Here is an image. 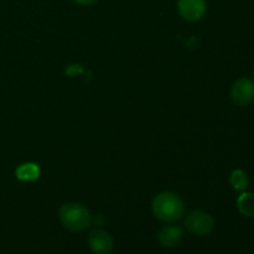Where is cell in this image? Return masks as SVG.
<instances>
[{"mask_svg": "<svg viewBox=\"0 0 254 254\" xmlns=\"http://www.w3.org/2000/svg\"><path fill=\"white\" fill-rule=\"evenodd\" d=\"M153 213L163 222H175L184 216V202L173 192H161L154 198Z\"/></svg>", "mask_w": 254, "mask_h": 254, "instance_id": "1", "label": "cell"}, {"mask_svg": "<svg viewBox=\"0 0 254 254\" xmlns=\"http://www.w3.org/2000/svg\"><path fill=\"white\" fill-rule=\"evenodd\" d=\"M60 220L67 230L72 232H82L92 223V215L86 206L81 203H64L60 208Z\"/></svg>", "mask_w": 254, "mask_h": 254, "instance_id": "2", "label": "cell"}, {"mask_svg": "<svg viewBox=\"0 0 254 254\" xmlns=\"http://www.w3.org/2000/svg\"><path fill=\"white\" fill-rule=\"evenodd\" d=\"M185 227L193 235L207 236L215 228V221L208 213L202 211H192L186 216Z\"/></svg>", "mask_w": 254, "mask_h": 254, "instance_id": "3", "label": "cell"}, {"mask_svg": "<svg viewBox=\"0 0 254 254\" xmlns=\"http://www.w3.org/2000/svg\"><path fill=\"white\" fill-rule=\"evenodd\" d=\"M232 101L237 106L245 107L254 101V82L253 79L242 77L233 83L231 89Z\"/></svg>", "mask_w": 254, "mask_h": 254, "instance_id": "4", "label": "cell"}, {"mask_svg": "<svg viewBox=\"0 0 254 254\" xmlns=\"http://www.w3.org/2000/svg\"><path fill=\"white\" fill-rule=\"evenodd\" d=\"M178 9L186 21H198L207 10L206 0H179Z\"/></svg>", "mask_w": 254, "mask_h": 254, "instance_id": "5", "label": "cell"}, {"mask_svg": "<svg viewBox=\"0 0 254 254\" xmlns=\"http://www.w3.org/2000/svg\"><path fill=\"white\" fill-rule=\"evenodd\" d=\"M88 246L94 254H111L114 243L107 232L102 230H93L88 236Z\"/></svg>", "mask_w": 254, "mask_h": 254, "instance_id": "6", "label": "cell"}, {"mask_svg": "<svg viewBox=\"0 0 254 254\" xmlns=\"http://www.w3.org/2000/svg\"><path fill=\"white\" fill-rule=\"evenodd\" d=\"M158 240L163 247L173 248L183 240V230L179 226H166L159 232Z\"/></svg>", "mask_w": 254, "mask_h": 254, "instance_id": "7", "label": "cell"}, {"mask_svg": "<svg viewBox=\"0 0 254 254\" xmlns=\"http://www.w3.org/2000/svg\"><path fill=\"white\" fill-rule=\"evenodd\" d=\"M39 165L34 163L22 164L16 169V178L21 181H35L40 178Z\"/></svg>", "mask_w": 254, "mask_h": 254, "instance_id": "8", "label": "cell"}, {"mask_svg": "<svg viewBox=\"0 0 254 254\" xmlns=\"http://www.w3.org/2000/svg\"><path fill=\"white\" fill-rule=\"evenodd\" d=\"M237 207L246 217H254V193L243 191L237 200Z\"/></svg>", "mask_w": 254, "mask_h": 254, "instance_id": "9", "label": "cell"}, {"mask_svg": "<svg viewBox=\"0 0 254 254\" xmlns=\"http://www.w3.org/2000/svg\"><path fill=\"white\" fill-rule=\"evenodd\" d=\"M230 181L232 188L235 189L236 191H241V192L247 190L248 186H250V179H248V175L243 170H240V169L232 171Z\"/></svg>", "mask_w": 254, "mask_h": 254, "instance_id": "10", "label": "cell"}, {"mask_svg": "<svg viewBox=\"0 0 254 254\" xmlns=\"http://www.w3.org/2000/svg\"><path fill=\"white\" fill-rule=\"evenodd\" d=\"M73 1H76L77 4H81V5H91L93 4V2H96L97 0H73Z\"/></svg>", "mask_w": 254, "mask_h": 254, "instance_id": "11", "label": "cell"}, {"mask_svg": "<svg viewBox=\"0 0 254 254\" xmlns=\"http://www.w3.org/2000/svg\"><path fill=\"white\" fill-rule=\"evenodd\" d=\"M253 82H254V71H253Z\"/></svg>", "mask_w": 254, "mask_h": 254, "instance_id": "12", "label": "cell"}]
</instances>
